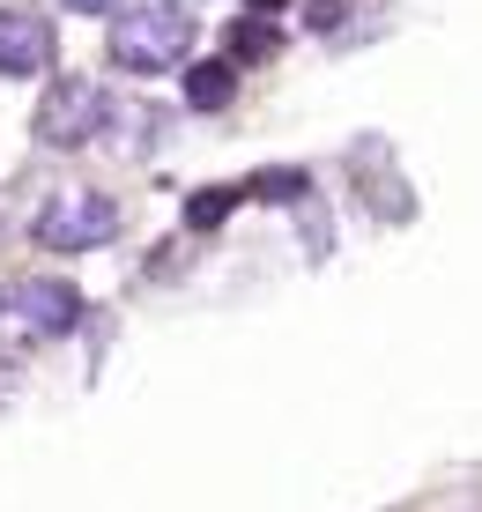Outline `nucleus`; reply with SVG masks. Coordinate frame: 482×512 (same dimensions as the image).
Masks as SVG:
<instances>
[{
    "mask_svg": "<svg viewBox=\"0 0 482 512\" xmlns=\"http://www.w3.org/2000/svg\"><path fill=\"white\" fill-rule=\"evenodd\" d=\"M193 45V15L171 8V0H156V8H127L112 30V60L127 67V75H164V67L186 60Z\"/></svg>",
    "mask_w": 482,
    "mask_h": 512,
    "instance_id": "obj_1",
    "label": "nucleus"
},
{
    "mask_svg": "<svg viewBox=\"0 0 482 512\" xmlns=\"http://www.w3.org/2000/svg\"><path fill=\"white\" fill-rule=\"evenodd\" d=\"M112 127V104H104L97 82H60L45 104H38V141L52 149H82V141H97Z\"/></svg>",
    "mask_w": 482,
    "mask_h": 512,
    "instance_id": "obj_2",
    "label": "nucleus"
},
{
    "mask_svg": "<svg viewBox=\"0 0 482 512\" xmlns=\"http://www.w3.org/2000/svg\"><path fill=\"white\" fill-rule=\"evenodd\" d=\"M112 231H119V208L104 193H60L38 216V245H60V253H89V245H104Z\"/></svg>",
    "mask_w": 482,
    "mask_h": 512,
    "instance_id": "obj_3",
    "label": "nucleus"
},
{
    "mask_svg": "<svg viewBox=\"0 0 482 512\" xmlns=\"http://www.w3.org/2000/svg\"><path fill=\"white\" fill-rule=\"evenodd\" d=\"M0 312H8L15 327H30V334H67L82 320V290H75V282H52V275H30V282L8 290Z\"/></svg>",
    "mask_w": 482,
    "mask_h": 512,
    "instance_id": "obj_4",
    "label": "nucleus"
},
{
    "mask_svg": "<svg viewBox=\"0 0 482 512\" xmlns=\"http://www.w3.org/2000/svg\"><path fill=\"white\" fill-rule=\"evenodd\" d=\"M52 67V23L30 8H0V75H38Z\"/></svg>",
    "mask_w": 482,
    "mask_h": 512,
    "instance_id": "obj_5",
    "label": "nucleus"
},
{
    "mask_svg": "<svg viewBox=\"0 0 482 512\" xmlns=\"http://www.w3.org/2000/svg\"><path fill=\"white\" fill-rule=\"evenodd\" d=\"M186 104H193V112H223V104H230V67L223 60L186 67Z\"/></svg>",
    "mask_w": 482,
    "mask_h": 512,
    "instance_id": "obj_6",
    "label": "nucleus"
},
{
    "mask_svg": "<svg viewBox=\"0 0 482 512\" xmlns=\"http://www.w3.org/2000/svg\"><path fill=\"white\" fill-rule=\"evenodd\" d=\"M275 45H282V30L260 23V15H253V23H245V15L230 23V52H238V60H275Z\"/></svg>",
    "mask_w": 482,
    "mask_h": 512,
    "instance_id": "obj_7",
    "label": "nucleus"
},
{
    "mask_svg": "<svg viewBox=\"0 0 482 512\" xmlns=\"http://www.w3.org/2000/svg\"><path fill=\"white\" fill-rule=\"evenodd\" d=\"M223 208H230V193H193V201H186V223H193V231H216Z\"/></svg>",
    "mask_w": 482,
    "mask_h": 512,
    "instance_id": "obj_8",
    "label": "nucleus"
},
{
    "mask_svg": "<svg viewBox=\"0 0 482 512\" xmlns=\"http://www.w3.org/2000/svg\"><path fill=\"white\" fill-rule=\"evenodd\" d=\"M60 8H75V15H104V8H119V0H60Z\"/></svg>",
    "mask_w": 482,
    "mask_h": 512,
    "instance_id": "obj_9",
    "label": "nucleus"
},
{
    "mask_svg": "<svg viewBox=\"0 0 482 512\" xmlns=\"http://www.w3.org/2000/svg\"><path fill=\"white\" fill-rule=\"evenodd\" d=\"M253 8H260V15H267V8H282V0H253Z\"/></svg>",
    "mask_w": 482,
    "mask_h": 512,
    "instance_id": "obj_10",
    "label": "nucleus"
}]
</instances>
